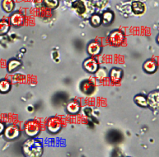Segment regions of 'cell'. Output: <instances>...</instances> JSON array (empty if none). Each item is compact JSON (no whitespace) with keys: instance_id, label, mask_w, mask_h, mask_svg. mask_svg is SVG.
<instances>
[{"instance_id":"20","label":"cell","mask_w":159,"mask_h":157,"mask_svg":"<svg viewBox=\"0 0 159 157\" xmlns=\"http://www.w3.org/2000/svg\"><path fill=\"white\" fill-rule=\"evenodd\" d=\"M2 7L7 12H11L15 7V2L13 0H2Z\"/></svg>"},{"instance_id":"22","label":"cell","mask_w":159,"mask_h":157,"mask_svg":"<svg viewBox=\"0 0 159 157\" xmlns=\"http://www.w3.org/2000/svg\"><path fill=\"white\" fill-rule=\"evenodd\" d=\"M134 102L136 103L137 105L141 106V107H148V101L147 98L144 96L142 95H138V96H134Z\"/></svg>"},{"instance_id":"14","label":"cell","mask_w":159,"mask_h":157,"mask_svg":"<svg viewBox=\"0 0 159 157\" xmlns=\"http://www.w3.org/2000/svg\"><path fill=\"white\" fill-rule=\"evenodd\" d=\"M143 68L146 73H153L155 71L157 70V64H156V62L152 60V59H148L143 64Z\"/></svg>"},{"instance_id":"13","label":"cell","mask_w":159,"mask_h":157,"mask_svg":"<svg viewBox=\"0 0 159 157\" xmlns=\"http://www.w3.org/2000/svg\"><path fill=\"white\" fill-rule=\"evenodd\" d=\"M122 76L123 71L120 69L114 68L110 72V78H111V82H115V83L120 82V80L122 78Z\"/></svg>"},{"instance_id":"3","label":"cell","mask_w":159,"mask_h":157,"mask_svg":"<svg viewBox=\"0 0 159 157\" xmlns=\"http://www.w3.org/2000/svg\"><path fill=\"white\" fill-rule=\"evenodd\" d=\"M25 134L29 137H35L36 135L39 134L40 131V126L39 123L35 120H29L27 121L24 127Z\"/></svg>"},{"instance_id":"15","label":"cell","mask_w":159,"mask_h":157,"mask_svg":"<svg viewBox=\"0 0 159 157\" xmlns=\"http://www.w3.org/2000/svg\"><path fill=\"white\" fill-rule=\"evenodd\" d=\"M80 105L79 102H77L76 100L70 101L66 106V109H67L68 113L71 114H77L78 112L80 111Z\"/></svg>"},{"instance_id":"27","label":"cell","mask_w":159,"mask_h":157,"mask_svg":"<svg viewBox=\"0 0 159 157\" xmlns=\"http://www.w3.org/2000/svg\"><path fill=\"white\" fill-rule=\"evenodd\" d=\"M28 111H33V107H31V106H29L28 107Z\"/></svg>"},{"instance_id":"24","label":"cell","mask_w":159,"mask_h":157,"mask_svg":"<svg viewBox=\"0 0 159 157\" xmlns=\"http://www.w3.org/2000/svg\"><path fill=\"white\" fill-rule=\"evenodd\" d=\"M89 1L93 7H98V8H102L109 2V0H89Z\"/></svg>"},{"instance_id":"10","label":"cell","mask_w":159,"mask_h":157,"mask_svg":"<svg viewBox=\"0 0 159 157\" xmlns=\"http://www.w3.org/2000/svg\"><path fill=\"white\" fill-rule=\"evenodd\" d=\"M83 67H84V69L87 72H89L90 73H95L96 71L98 69V64L97 61H96L95 59H91V58L86 59L84 62Z\"/></svg>"},{"instance_id":"2","label":"cell","mask_w":159,"mask_h":157,"mask_svg":"<svg viewBox=\"0 0 159 157\" xmlns=\"http://www.w3.org/2000/svg\"><path fill=\"white\" fill-rule=\"evenodd\" d=\"M93 6L89 0H76L72 3V8L81 17L87 18L93 13Z\"/></svg>"},{"instance_id":"21","label":"cell","mask_w":159,"mask_h":157,"mask_svg":"<svg viewBox=\"0 0 159 157\" xmlns=\"http://www.w3.org/2000/svg\"><path fill=\"white\" fill-rule=\"evenodd\" d=\"M90 24L93 27H98L102 23V17L98 14L93 13L90 16Z\"/></svg>"},{"instance_id":"4","label":"cell","mask_w":159,"mask_h":157,"mask_svg":"<svg viewBox=\"0 0 159 157\" xmlns=\"http://www.w3.org/2000/svg\"><path fill=\"white\" fill-rule=\"evenodd\" d=\"M108 40L112 46H115V47L120 46V45H122L125 40L124 33L120 31H114L110 35Z\"/></svg>"},{"instance_id":"5","label":"cell","mask_w":159,"mask_h":157,"mask_svg":"<svg viewBox=\"0 0 159 157\" xmlns=\"http://www.w3.org/2000/svg\"><path fill=\"white\" fill-rule=\"evenodd\" d=\"M47 128L50 133H57L61 128V121L57 117H52L48 120Z\"/></svg>"},{"instance_id":"28","label":"cell","mask_w":159,"mask_h":157,"mask_svg":"<svg viewBox=\"0 0 159 157\" xmlns=\"http://www.w3.org/2000/svg\"><path fill=\"white\" fill-rule=\"evenodd\" d=\"M21 51H22V52H25V50H24V49H22V50H21Z\"/></svg>"},{"instance_id":"18","label":"cell","mask_w":159,"mask_h":157,"mask_svg":"<svg viewBox=\"0 0 159 157\" xmlns=\"http://www.w3.org/2000/svg\"><path fill=\"white\" fill-rule=\"evenodd\" d=\"M114 19V13L111 11H106L103 12L102 17V22L105 25H108L112 22Z\"/></svg>"},{"instance_id":"12","label":"cell","mask_w":159,"mask_h":157,"mask_svg":"<svg viewBox=\"0 0 159 157\" xmlns=\"http://www.w3.org/2000/svg\"><path fill=\"white\" fill-rule=\"evenodd\" d=\"M132 11L136 15H141L145 11V6L140 1H134L132 2Z\"/></svg>"},{"instance_id":"8","label":"cell","mask_w":159,"mask_h":157,"mask_svg":"<svg viewBox=\"0 0 159 157\" xmlns=\"http://www.w3.org/2000/svg\"><path fill=\"white\" fill-rule=\"evenodd\" d=\"M80 91L85 95H91L93 93V91L95 90V86L90 80H85L80 83Z\"/></svg>"},{"instance_id":"16","label":"cell","mask_w":159,"mask_h":157,"mask_svg":"<svg viewBox=\"0 0 159 157\" xmlns=\"http://www.w3.org/2000/svg\"><path fill=\"white\" fill-rule=\"evenodd\" d=\"M20 66H21L20 61L15 59H10L7 63V71H8V73H12L14 71L17 70Z\"/></svg>"},{"instance_id":"7","label":"cell","mask_w":159,"mask_h":157,"mask_svg":"<svg viewBox=\"0 0 159 157\" xmlns=\"http://www.w3.org/2000/svg\"><path fill=\"white\" fill-rule=\"evenodd\" d=\"M25 16L20 12H16L12 14L10 17V23H11V26H13L14 27H19L25 23Z\"/></svg>"},{"instance_id":"1","label":"cell","mask_w":159,"mask_h":157,"mask_svg":"<svg viewBox=\"0 0 159 157\" xmlns=\"http://www.w3.org/2000/svg\"><path fill=\"white\" fill-rule=\"evenodd\" d=\"M23 153L29 157H39L43 154V145L36 139H28L22 145Z\"/></svg>"},{"instance_id":"9","label":"cell","mask_w":159,"mask_h":157,"mask_svg":"<svg viewBox=\"0 0 159 157\" xmlns=\"http://www.w3.org/2000/svg\"><path fill=\"white\" fill-rule=\"evenodd\" d=\"M147 101H148V105L152 109H157L159 105V93L158 91H152L148 94L147 97Z\"/></svg>"},{"instance_id":"11","label":"cell","mask_w":159,"mask_h":157,"mask_svg":"<svg viewBox=\"0 0 159 157\" xmlns=\"http://www.w3.org/2000/svg\"><path fill=\"white\" fill-rule=\"evenodd\" d=\"M87 50H88V53L89 55L92 56H96V55H99L101 52V46L98 42L93 41L89 44Z\"/></svg>"},{"instance_id":"26","label":"cell","mask_w":159,"mask_h":157,"mask_svg":"<svg viewBox=\"0 0 159 157\" xmlns=\"http://www.w3.org/2000/svg\"><path fill=\"white\" fill-rule=\"evenodd\" d=\"M4 129H5V125L2 123V122H0V135L3 133Z\"/></svg>"},{"instance_id":"23","label":"cell","mask_w":159,"mask_h":157,"mask_svg":"<svg viewBox=\"0 0 159 157\" xmlns=\"http://www.w3.org/2000/svg\"><path fill=\"white\" fill-rule=\"evenodd\" d=\"M43 5L50 9H55L58 7L59 1L58 0H43Z\"/></svg>"},{"instance_id":"25","label":"cell","mask_w":159,"mask_h":157,"mask_svg":"<svg viewBox=\"0 0 159 157\" xmlns=\"http://www.w3.org/2000/svg\"><path fill=\"white\" fill-rule=\"evenodd\" d=\"M96 78H98L99 80H102L105 79V78H107V71L106 69H98V70L96 71Z\"/></svg>"},{"instance_id":"6","label":"cell","mask_w":159,"mask_h":157,"mask_svg":"<svg viewBox=\"0 0 159 157\" xmlns=\"http://www.w3.org/2000/svg\"><path fill=\"white\" fill-rule=\"evenodd\" d=\"M3 134L7 140H14L20 136V129L17 126L9 125L5 128Z\"/></svg>"},{"instance_id":"19","label":"cell","mask_w":159,"mask_h":157,"mask_svg":"<svg viewBox=\"0 0 159 157\" xmlns=\"http://www.w3.org/2000/svg\"><path fill=\"white\" fill-rule=\"evenodd\" d=\"M10 29V23L8 21L4 20H0V36H4L8 32Z\"/></svg>"},{"instance_id":"17","label":"cell","mask_w":159,"mask_h":157,"mask_svg":"<svg viewBox=\"0 0 159 157\" xmlns=\"http://www.w3.org/2000/svg\"><path fill=\"white\" fill-rule=\"evenodd\" d=\"M11 83L8 80H0V93L6 94L9 92L10 90H11Z\"/></svg>"}]
</instances>
